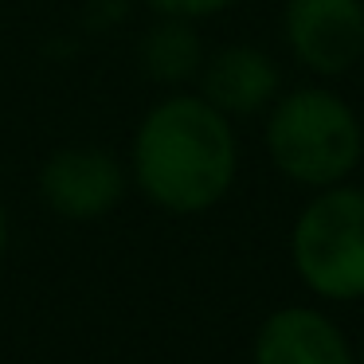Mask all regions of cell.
Wrapping results in <instances>:
<instances>
[{"label":"cell","instance_id":"cell-1","mask_svg":"<svg viewBox=\"0 0 364 364\" xmlns=\"http://www.w3.org/2000/svg\"><path fill=\"white\" fill-rule=\"evenodd\" d=\"M129 188L168 215H204L239 176L235 122L196 90H168L137 118L126 153Z\"/></svg>","mask_w":364,"mask_h":364},{"label":"cell","instance_id":"cell-2","mask_svg":"<svg viewBox=\"0 0 364 364\" xmlns=\"http://www.w3.org/2000/svg\"><path fill=\"white\" fill-rule=\"evenodd\" d=\"M262 145L278 176L301 188H329L364 161V126L345 95L325 82L282 90L262 114Z\"/></svg>","mask_w":364,"mask_h":364},{"label":"cell","instance_id":"cell-3","mask_svg":"<svg viewBox=\"0 0 364 364\" xmlns=\"http://www.w3.org/2000/svg\"><path fill=\"white\" fill-rule=\"evenodd\" d=\"M290 262L325 301L364 298V188L329 184L309 196L290 228Z\"/></svg>","mask_w":364,"mask_h":364},{"label":"cell","instance_id":"cell-4","mask_svg":"<svg viewBox=\"0 0 364 364\" xmlns=\"http://www.w3.org/2000/svg\"><path fill=\"white\" fill-rule=\"evenodd\" d=\"M36 192L43 208L67 223H95L118 212L129 196L126 157L102 145H59L36 173Z\"/></svg>","mask_w":364,"mask_h":364},{"label":"cell","instance_id":"cell-5","mask_svg":"<svg viewBox=\"0 0 364 364\" xmlns=\"http://www.w3.org/2000/svg\"><path fill=\"white\" fill-rule=\"evenodd\" d=\"M282 40L301 71L341 79L364 59V0H286Z\"/></svg>","mask_w":364,"mask_h":364},{"label":"cell","instance_id":"cell-6","mask_svg":"<svg viewBox=\"0 0 364 364\" xmlns=\"http://www.w3.org/2000/svg\"><path fill=\"white\" fill-rule=\"evenodd\" d=\"M192 87L204 102H212L231 122L262 118L270 110V102L282 95V67L259 43L235 40L208 51Z\"/></svg>","mask_w":364,"mask_h":364},{"label":"cell","instance_id":"cell-7","mask_svg":"<svg viewBox=\"0 0 364 364\" xmlns=\"http://www.w3.org/2000/svg\"><path fill=\"white\" fill-rule=\"evenodd\" d=\"M255 364H353L337 321L306 306H282L259 325L251 345Z\"/></svg>","mask_w":364,"mask_h":364},{"label":"cell","instance_id":"cell-8","mask_svg":"<svg viewBox=\"0 0 364 364\" xmlns=\"http://www.w3.org/2000/svg\"><path fill=\"white\" fill-rule=\"evenodd\" d=\"M204 36L200 24L181 16H153L137 43V67L149 82L165 90H188L204 67Z\"/></svg>","mask_w":364,"mask_h":364},{"label":"cell","instance_id":"cell-9","mask_svg":"<svg viewBox=\"0 0 364 364\" xmlns=\"http://www.w3.org/2000/svg\"><path fill=\"white\" fill-rule=\"evenodd\" d=\"M239 0H145V9L153 16H181L192 24H204L212 16H223L228 9H235Z\"/></svg>","mask_w":364,"mask_h":364},{"label":"cell","instance_id":"cell-10","mask_svg":"<svg viewBox=\"0 0 364 364\" xmlns=\"http://www.w3.org/2000/svg\"><path fill=\"white\" fill-rule=\"evenodd\" d=\"M9 243H12V220H9V208L0 204V259L9 255Z\"/></svg>","mask_w":364,"mask_h":364},{"label":"cell","instance_id":"cell-11","mask_svg":"<svg viewBox=\"0 0 364 364\" xmlns=\"http://www.w3.org/2000/svg\"><path fill=\"white\" fill-rule=\"evenodd\" d=\"M360 364H364V356H360Z\"/></svg>","mask_w":364,"mask_h":364}]
</instances>
